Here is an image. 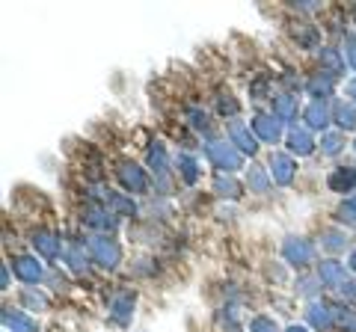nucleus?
Masks as SVG:
<instances>
[{
  "instance_id": "5",
  "label": "nucleus",
  "mask_w": 356,
  "mask_h": 332,
  "mask_svg": "<svg viewBox=\"0 0 356 332\" xmlns=\"http://www.w3.org/2000/svg\"><path fill=\"white\" fill-rule=\"evenodd\" d=\"M119 179H122V184H125L131 193H146L149 190L146 169H140L137 163H122L119 166Z\"/></svg>"
},
{
  "instance_id": "14",
  "label": "nucleus",
  "mask_w": 356,
  "mask_h": 332,
  "mask_svg": "<svg viewBox=\"0 0 356 332\" xmlns=\"http://www.w3.org/2000/svg\"><path fill=\"white\" fill-rule=\"evenodd\" d=\"M3 326L9 332H39L36 320L27 317L24 312H18V308H3Z\"/></svg>"
},
{
  "instance_id": "18",
  "label": "nucleus",
  "mask_w": 356,
  "mask_h": 332,
  "mask_svg": "<svg viewBox=\"0 0 356 332\" xmlns=\"http://www.w3.org/2000/svg\"><path fill=\"white\" fill-rule=\"evenodd\" d=\"M303 119H306V125L309 128H327V122H330V110H327V101H312L309 107H306V113H303Z\"/></svg>"
},
{
  "instance_id": "2",
  "label": "nucleus",
  "mask_w": 356,
  "mask_h": 332,
  "mask_svg": "<svg viewBox=\"0 0 356 332\" xmlns=\"http://www.w3.org/2000/svg\"><path fill=\"white\" fill-rule=\"evenodd\" d=\"M205 154L211 158V163H214L217 169H222V172H235V169H241V163H243L241 151H235V146H226V142H208Z\"/></svg>"
},
{
  "instance_id": "37",
  "label": "nucleus",
  "mask_w": 356,
  "mask_h": 332,
  "mask_svg": "<svg viewBox=\"0 0 356 332\" xmlns=\"http://www.w3.org/2000/svg\"><path fill=\"white\" fill-rule=\"evenodd\" d=\"M344 53H348L350 65L356 69V39H353V36H348V39H344Z\"/></svg>"
},
{
  "instance_id": "15",
  "label": "nucleus",
  "mask_w": 356,
  "mask_h": 332,
  "mask_svg": "<svg viewBox=\"0 0 356 332\" xmlns=\"http://www.w3.org/2000/svg\"><path fill=\"white\" fill-rule=\"evenodd\" d=\"M104 205H107L113 214H122V217H134V214H137V205H134L128 196H122V193H116V190H110V187L104 190Z\"/></svg>"
},
{
  "instance_id": "36",
  "label": "nucleus",
  "mask_w": 356,
  "mask_h": 332,
  "mask_svg": "<svg viewBox=\"0 0 356 332\" xmlns=\"http://www.w3.org/2000/svg\"><path fill=\"white\" fill-rule=\"evenodd\" d=\"M217 320H220V326H226V329H238L241 315H238V308H222Z\"/></svg>"
},
{
  "instance_id": "1",
  "label": "nucleus",
  "mask_w": 356,
  "mask_h": 332,
  "mask_svg": "<svg viewBox=\"0 0 356 332\" xmlns=\"http://www.w3.org/2000/svg\"><path fill=\"white\" fill-rule=\"evenodd\" d=\"M89 256H92V261L98 264V267L113 270L116 264L122 261V249H119V243H116L113 238L98 235V238L89 240Z\"/></svg>"
},
{
  "instance_id": "20",
  "label": "nucleus",
  "mask_w": 356,
  "mask_h": 332,
  "mask_svg": "<svg viewBox=\"0 0 356 332\" xmlns=\"http://www.w3.org/2000/svg\"><path fill=\"white\" fill-rule=\"evenodd\" d=\"M273 116L276 119H297V98L294 95H276L273 98Z\"/></svg>"
},
{
  "instance_id": "7",
  "label": "nucleus",
  "mask_w": 356,
  "mask_h": 332,
  "mask_svg": "<svg viewBox=\"0 0 356 332\" xmlns=\"http://www.w3.org/2000/svg\"><path fill=\"white\" fill-rule=\"evenodd\" d=\"M306 317H309V324L315 329H321V332L336 326V308H330L327 303H309Z\"/></svg>"
},
{
  "instance_id": "6",
  "label": "nucleus",
  "mask_w": 356,
  "mask_h": 332,
  "mask_svg": "<svg viewBox=\"0 0 356 332\" xmlns=\"http://www.w3.org/2000/svg\"><path fill=\"white\" fill-rule=\"evenodd\" d=\"M229 137H232V146H238L243 154H255V151H259V142H255V137L250 134V128L243 125V122H238V119L229 122Z\"/></svg>"
},
{
  "instance_id": "32",
  "label": "nucleus",
  "mask_w": 356,
  "mask_h": 332,
  "mask_svg": "<svg viewBox=\"0 0 356 332\" xmlns=\"http://www.w3.org/2000/svg\"><path fill=\"white\" fill-rule=\"evenodd\" d=\"M321 146H324L327 154H339L344 146V134H324L321 137Z\"/></svg>"
},
{
  "instance_id": "16",
  "label": "nucleus",
  "mask_w": 356,
  "mask_h": 332,
  "mask_svg": "<svg viewBox=\"0 0 356 332\" xmlns=\"http://www.w3.org/2000/svg\"><path fill=\"white\" fill-rule=\"evenodd\" d=\"M270 166H273V181L291 184L297 166H294V160L288 158V154H273V158H270Z\"/></svg>"
},
{
  "instance_id": "23",
  "label": "nucleus",
  "mask_w": 356,
  "mask_h": 332,
  "mask_svg": "<svg viewBox=\"0 0 356 332\" xmlns=\"http://www.w3.org/2000/svg\"><path fill=\"white\" fill-rule=\"evenodd\" d=\"M321 65H327V69H330V74L336 77V74H341V72H344V57H341L339 51L324 48V51H321Z\"/></svg>"
},
{
  "instance_id": "25",
  "label": "nucleus",
  "mask_w": 356,
  "mask_h": 332,
  "mask_svg": "<svg viewBox=\"0 0 356 332\" xmlns=\"http://www.w3.org/2000/svg\"><path fill=\"white\" fill-rule=\"evenodd\" d=\"M149 166L158 175L166 172V149L161 146V142H152V149H149Z\"/></svg>"
},
{
  "instance_id": "21",
  "label": "nucleus",
  "mask_w": 356,
  "mask_h": 332,
  "mask_svg": "<svg viewBox=\"0 0 356 332\" xmlns=\"http://www.w3.org/2000/svg\"><path fill=\"white\" fill-rule=\"evenodd\" d=\"M247 184L252 193H267L270 190V179H267V172L261 169V166H252L250 175H247Z\"/></svg>"
},
{
  "instance_id": "26",
  "label": "nucleus",
  "mask_w": 356,
  "mask_h": 332,
  "mask_svg": "<svg viewBox=\"0 0 356 332\" xmlns=\"http://www.w3.org/2000/svg\"><path fill=\"white\" fill-rule=\"evenodd\" d=\"M336 326L341 332H356V312L353 308H344V306L336 308Z\"/></svg>"
},
{
  "instance_id": "4",
  "label": "nucleus",
  "mask_w": 356,
  "mask_h": 332,
  "mask_svg": "<svg viewBox=\"0 0 356 332\" xmlns=\"http://www.w3.org/2000/svg\"><path fill=\"white\" fill-rule=\"evenodd\" d=\"M134 303H137L134 291H119L113 300H110V317H113V324H119V326L128 324L134 315Z\"/></svg>"
},
{
  "instance_id": "3",
  "label": "nucleus",
  "mask_w": 356,
  "mask_h": 332,
  "mask_svg": "<svg viewBox=\"0 0 356 332\" xmlns=\"http://www.w3.org/2000/svg\"><path fill=\"white\" fill-rule=\"evenodd\" d=\"M282 252H285V261L294 264V267H306V264L315 261V247H312V240H303V238H288Z\"/></svg>"
},
{
  "instance_id": "9",
  "label": "nucleus",
  "mask_w": 356,
  "mask_h": 332,
  "mask_svg": "<svg viewBox=\"0 0 356 332\" xmlns=\"http://www.w3.org/2000/svg\"><path fill=\"white\" fill-rule=\"evenodd\" d=\"M13 267L18 273V279L21 282H27V285H36L42 279V264L33 258V256H18L13 258Z\"/></svg>"
},
{
  "instance_id": "39",
  "label": "nucleus",
  "mask_w": 356,
  "mask_h": 332,
  "mask_svg": "<svg viewBox=\"0 0 356 332\" xmlns=\"http://www.w3.org/2000/svg\"><path fill=\"white\" fill-rule=\"evenodd\" d=\"M344 92H348V98H353V104H356V81H350L348 86H344Z\"/></svg>"
},
{
  "instance_id": "11",
  "label": "nucleus",
  "mask_w": 356,
  "mask_h": 332,
  "mask_svg": "<svg viewBox=\"0 0 356 332\" xmlns=\"http://www.w3.org/2000/svg\"><path fill=\"white\" fill-rule=\"evenodd\" d=\"M33 247H36V252H42L44 258H60V249H63V243H60V238L54 235V231H36L33 235Z\"/></svg>"
},
{
  "instance_id": "27",
  "label": "nucleus",
  "mask_w": 356,
  "mask_h": 332,
  "mask_svg": "<svg viewBox=\"0 0 356 332\" xmlns=\"http://www.w3.org/2000/svg\"><path fill=\"white\" fill-rule=\"evenodd\" d=\"M321 240H324V247L332 249V252H339V249L348 247V238H344V231H339V229H327L324 235H321Z\"/></svg>"
},
{
  "instance_id": "13",
  "label": "nucleus",
  "mask_w": 356,
  "mask_h": 332,
  "mask_svg": "<svg viewBox=\"0 0 356 332\" xmlns=\"http://www.w3.org/2000/svg\"><path fill=\"white\" fill-rule=\"evenodd\" d=\"M327 184L336 193H350V190H356V169H353V166H339V169L330 172Z\"/></svg>"
},
{
  "instance_id": "10",
  "label": "nucleus",
  "mask_w": 356,
  "mask_h": 332,
  "mask_svg": "<svg viewBox=\"0 0 356 332\" xmlns=\"http://www.w3.org/2000/svg\"><path fill=\"white\" fill-rule=\"evenodd\" d=\"M318 279L324 282V285H330V288H336V291H341L344 288V264H339V261H321L318 264Z\"/></svg>"
},
{
  "instance_id": "35",
  "label": "nucleus",
  "mask_w": 356,
  "mask_h": 332,
  "mask_svg": "<svg viewBox=\"0 0 356 332\" xmlns=\"http://www.w3.org/2000/svg\"><path fill=\"white\" fill-rule=\"evenodd\" d=\"M21 300H24L30 308H39V312H42V308H48V297L39 294V291H24V294H21Z\"/></svg>"
},
{
  "instance_id": "38",
  "label": "nucleus",
  "mask_w": 356,
  "mask_h": 332,
  "mask_svg": "<svg viewBox=\"0 0 356 332\" xmlns=\"http://www.w3.org/2000/svg\"><path fill=\"white\" fill-rule=\"evenodd\" d=\"M341 297H344V300H353V303H356V282H344Z\"/></svg>"
},
{
  "instance_id": "24",
  "label": "nucleus",
  "mask_w": 356,
  "mask_h": 332,
  "mask_svg": "<svg viewBox=\"0 0 356 332\" xmlns=\"http://www.w3.org/2000/svg\"><path fill=\"white\" fill-rule=\"evenodd\" d=\"M336 122H339V128L341 131H350V128H356V104H339V110H336Z\"/></svg>"
},
{
  "instance_id": "22",
  "label": "nucleus",
  "mask_w": 356,
  "mask_h": 332,
  "mask_svg": "<svg viewBox=\"0 0 356 332\" xmlns=\"http://www.w3.org/2000/svg\"><path fill=\"white\" fill-rule=\"evenodd\" d=\"M175 163H178V172H181V179L187 184H193L199 179V166H196V160L191 158V154H178Z\"/></svg>"
},
{
  "instance_id": "34",
  "label": "nucleus",
  "mask_w": 356,
  "mask_h": 332,
  "mask_svg": "<svg viewBox=\"0 0 356 332\" xmlns=\"http://www.w3.org/2000/svg\"><path fill=\"white\" fill-rule=\"evenodd\" d=\"M250 332H280V326L273 324V317H264V315H259V317H252Z\"/></svg>"
},
{
  "instance_id": "31",
  "label": "nucleus",
  "mask_w": 356,
  "mask_h": 332,
  "mask_svg": "<svg viewBox=\"0 0 356 332\" xmlns=\"http://www.w3.org/2000/svg\"><path fill=\"white\" fill-rule=\"evenodd\" d=\"M214 190H217L220 196H229V199H235L241 187H238L235 181H232V179H226V175H220V179L214 181Z\"/></svg>"
},
{
  "instance_id": "28",
  "label": "nucleus",
  "mask_w": 356,
  "mask_h": 332,
  "mask_svg": "<svg viewBox=\"0 0 356 332\" xmlns=\"http://www.w3.org/2000/svg\"><path fill=\"white\" fill-rule=\"evenodd\" d=\"M65 258H69V267H72L74 273H83V270L89 267V264H86L89 258L83 256V247H81V243H74V247L69 249V256H65Z\"/></svg>"
},
{
  "instance_id": "30",
  "label": "nucleus",
  "mask_w": 356,
  "mask_h": 332,
  "mask_svg": "<svg viewBox=\"0 0 356 332\" xmlns=\"http://www.w3.org/2000/svg\"><path fill=\"white\" fill-rule=\"evenodd\" d=\"M187 122H191L196 131H208V113L199 107H187Z\"/></svg>"
},
{
  "instance_id": "33",
  "label": "nucleus",
  "mask_w": 356,
  "mask_h": 332,
  "mask_svg": "<svg viewBox=\"0 0 356 332\" xmlns=\"http://www.w3.org/2000/svg\"><path fill=\"white\" fill-rule=\"evenodd\" d=\"M339 219H341V223H356V196H350V199H344V202H341Z\"/></svg>"
},
{
  "instance_id": "29",
  "label": "nucleus",
  "mask_w": 356,
  "mask_h": 332,
  "mask_svg": "<svg viewBox=\"0 0 356 332\" xmlns=\"http://www.w3.org/2000/svg\"><path fill=\"white\" fill-rule=\"evenodd\" d=\"M217 110H220V116L235 119V116H238V110H241V104H238L232 95H220V98H217Z\"/></svg>"
},
{
  "instance_id": "40",
  "label": "nucleus",
  "mask_w": 356,
  "mask_h": 332,
  "mask_svg": "<svg viewBox=\"0 0 356 332\" xmlns=\"http://www.w3.org/2000/svg\"><path fill=\"white\" fill-rule=\"evenodd\" d=\"M285 332H309V329H306V326H288Z\"/></svg>"
},
{
  "instance_id": "41",
  "label": "nucleus",
  "mask_w": 356,
  "mask_h": 332,
  "mask_svg": "<svg viewBox=\"0 0 356 332\" xmlns=\"http://www.w3.org/2000/svg\"><path fill=\"white\" fill-rule=\"evenodd\" d=\"M350 267H353V273H356V252H353V256H350Z\"/></svg>"
},
{
  "instance_id": "12",
  "label": "nucleus",
  "mask_w": 356,
  "mask_h": 332,
  "mask_svg": "<svg viewBox=\"0 0 356 332\" xmlns=\"http://www.w3.org/2000/svg\"><path fill=\"white\" fill-rule=\"evenodd\" d=\"M83 226L89 229H95V231H113L116 229V214H110V211H102V208H86V214H83Z\"/></svg>"
},
{
  "instance_id": "17",
  "label": "nucleus",
  "mask_w": 356,
  "mask_h": 332,
  "mask_svg": "<svg viewBox=\"0 0 356 332\" xmlns=\"http://www.w3.org/2000/svg\"><path fill=\"white\" fill-rule=\"evenodd\" d=\"M332 83H336V77H332L330 72H321V74H315L312 81L306 83V90L312 92V98L315 101H324V98L332 92Z\"/></svg>"
},
{
  "instance_id": "19",
  "label": "nucleus",
  "mask_w": 356,
  "mask_h": 332,
  "mask_svg": "<svg viewBox=\"0 0 356 332\" xmlns=\"http://www.w3.org/2000/svg\"><path fill=\"white\" fill-rule=\"evenodd\" d=\"M288 149H291L294 154H312V149H315V140H312V134L306 128H294L291 134H288Z\"/></svg>"
},
{
  "instance_id": "8",
  "label": "nucleus",
  "mask_w": 356,
  "mask_h": 332,
  "mask_svg": "<svg viewBox=\"0 0 356 332\" xmlns=\"http://www.w3.org/2000/svg\"><path fill=\"white\" fill-rule=\"evenodd\" d=\"M252 131L259 134L264 142H276L282 137V122L276 116H267V113H259L252 119Z\"/></svg>"
}]
</instances>
